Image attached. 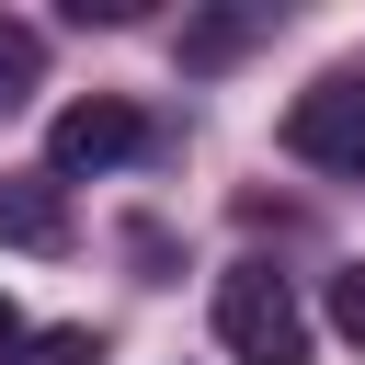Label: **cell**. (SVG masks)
I'll return each instance as SVG.
<instances>
[{
    "label": "cell",
    "instance_id": "1",
    "mask_svg": "<svg viewBox=\"0 0 365 365\" xmlns=\"http://www.w3.org/2000/svg\"><path fill=\"white\" fill-rule=\"evenodd\" d=\"M217 342L240 365H308V308L274 262H228L217 274Z\"/></svg>",
    "mask_w": 365,
    "mask_h": 365
},
{
    "label": "cell",
    "instance_id": "2",
    "mask_svg": "<svg viewBox=\"0 0 365 365\" xmlns=\"http://www.w3.org/2000/svg\"><path fill=\"white\" fill-rule=\"evenodd\" d=\"M285 148L319 171H365V68H331L285 103Z\"/></svg>",
    "mask_w": 365,
    "mask_h": 365
},
{
    "label": "cell",
    "instance_id": "3",
    "mask_svg": "<svg viewBox=\"0 0 365 365\" xmlns=\"http://www.w3.org/2000/svg\"><path fill=\"white\" fill-rule=\"evenodd\" d=\"M137 148H148V114H137V103H114V91H91V103H68V114L46 125V182L114 171V160H137Z\"/></svg>",
    "mask_w": 365,
    "mask_h": 365
},
{
    "label": "cell",
    "instance_id": "4",
    "mask_svg": "<svg viewBox=\"0 0 365 365\" xmlns=\"http://www.w3.org/2000/svg\"><path fill=\"white\" fill-rule=\"evenodd\" d=\"M0 240H23V251H57V240H68V205H57V182H0Z\"/></svg>",
    "mask_w": 365,
    "mask_h": 365
},
{
    "label": "cell",
    "instance_id": "5",
    "mask_svg": "<svg viewBox=\"0 0 365 365\" xmlns=\"http://www.w3.org/2000/svg\"><path fill=\"white\" fill-rule=\"evenodd\" d=\"M34 80H46V34L34 23H0V114H23Z\"/></svg>",
    "mask_w": 365,
    "mask_h": 365
},
{
    "label": "cell",
    "instance_id": "6",
    "mask_svg": "<svg viewBox=\"0 0 365 365\" xmlns=\"http://www.w3.org/2000/svg\"><path fill=\"white\" fill-rule=\"evenodd\" d=\"M11 365H103V331H80V319H57V331H34Z\"/></svg>",
    "mask_w": 365,
    "mask_h": 365
},
{
    "label": "cell",
    "instance_id": "7",
    "mask_svg": "<svg viewBox=\"0 0 365 365\" xmlns=\"http://www.w3.org/2000/svg\"><path fill=\"white\" fill-rule=\"evenodd\" d=\"M251 34H262L251 11H228V23H194V34H182V57H194V68H217V57H240Z\"/></svg>",
    "mask_w": 365,
    "mask_h": 365
},
{
    "label": "cell",
    "instance_id": "8",
    "mask_svg": "<svg viewBox=\"0 0 365 365\" xmlns=\"http://www.w3.org/2000/svg\"><path fill=\"white\" fill-rule=\"evenodd\" d=\"M331 331H342V342H365V262H342V274H331Z\"/></svg>",
    "mask_w": 365,
    "mask_h": 365
},
{
    "label": "cell",
    "instance_id": "9",
    "mask_svg": "<svg viewBox=\"0 0 365 365\" xmlns=\"http://www.w3.org/2000/svg\"><path fill=\"white\" fill-rule=\"evenodd\" d=\"M23 342H34V331H23V308L0 297V354H23Z\"/></svg>",
    "mask_w": 365,
    "mask_h": 365
}]
</instances>
